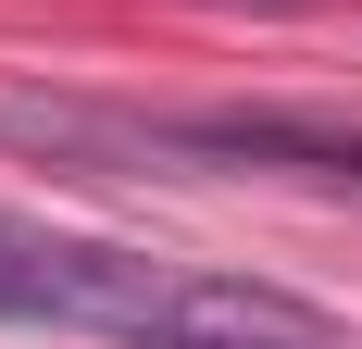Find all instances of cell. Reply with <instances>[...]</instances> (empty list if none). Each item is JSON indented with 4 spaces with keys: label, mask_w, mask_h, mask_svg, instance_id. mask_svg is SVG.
I'll return each mask as SVG.
<instances>
[{
    "label": "cell",
    "mask_w": 362,
    "mask_h": 349,
    "mask_svg": "<svg viewBox=\"0 0 362 349\" xmlns=\"http://www.w3.org/2000/svg\"><path fill=\"white\" fill-rule=\"evenodd\" d=\"M150 349H337V324L288 287H250V275H175Z\"/></svg>",
    "instance_id": "obj_2"
},
{
    "label": "cell",
    "mask_w": 362,
    "mask_h": 349,
    "mask_svg": "<svg viewBox=\"0 0 362 349\" xmlns=\"http://www.w3.org/2000/svg\"><path fill=\"white\" fill-rule=\"evenodd\" d=\"M163 300H175V262H150V249H88V237L0 225V324H63V337L150 349Z\"/></svg>",
    "instance_id": "obj_1"
}]
</instances>
